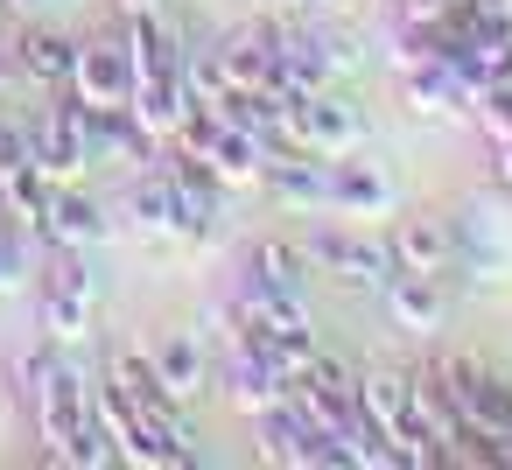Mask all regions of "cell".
Instances as JSON below:
<instances>
[{"label":"cell","mask_w":512,"mask_h":470,"mask_svg":"<svg viewBox=\"0 0 512 470\" xmlns=\"http://www.w3.org/2000/svg\"><path fill=\"white\" fill-rule=\"evenodd\" d=\"M302 253H309L316 274H330L337 288H358V295H379L386 274H393L386 232H358V225H309L302 232Z\"/></svg>","instance_id":"cell-3"},{"label":"cell","mask_w":512,"mask_h":470,"mask_svg":"<svg viewBox=\"0 0 512 470\" xmlns=\"http://www.w3.org/2000/svg\"><path fill=\"white\" fill-rule=\"evenodd\" d=\"M379 302H386L393 330H414V337H428V330H442V323H449V288H442V274L393 267V274H386V288H379Z\"/></svg>","instance_id":"cell-15"},{"label":"cell","mask_w":512,"mask_h":470,"mask_svg":"<svg viewBox=\"0 0 512 470\" xmlns=\"http://www.w3.org/2000/svg\"><path fill=\"white\" fill-rule=\"evenodd\" d=\"M127 106H134V120H141L155 141H176L197 99H190V78L169 71V78H134V99H127Z\"/></svg>","instance_id":"cell-22"},{"label":"cell","mask_w":512,"mask_h":470,"mask_svg":"<svg viewBox=\"0 0 512 470\" xmlns=\"http://www.w3.org/2000/svg\"><path fill=\"white\" fill-rule=\"evenodd\" d=\"M386 246H393V267H414V274H449L456 267V232L442 211H407L400 225H386Z\"/></svg>","instance_id":"cell-17"},{"label":"cell","mask_w":512,"mask_h":470,"mask_svg":"<svg viewBox=\"0 0 512 470\" xmlns=\"http://www.w3.org/2000/svg\"><path fill=\"white\" fill-rule=\"evenodd\" d=\"M281 99H288V141L295 148H309V155L330 162V155H351L365 141V113L337 85L330 92H309V99H295V92H281Z\"/></svg>","instance_id":"cell-7"},{"label":"cell","mask_w":512,"mask_h":470,"mask_svg":"<svg viewBox=\"0 0 512 470\" xmlns=\"http://www.w3.org/2000/svg\"><path fill=\"white\" fill-rule=\"evenodd\" d=\"M449 386H456V407H463V428L498 442L512 428V379L477 365V358H449Z\"/></svg>","instance_id":"cell-11"},{"label":"cell","mask_w":512,"mask_h":470,"mask_svg":"<svg viewBox=\"0 0 512 470\" xmlns=\"http://www.w3.org/2000/svg\"><path fill=\"white\" fill-rule=\"evenodd\" d=\"M351 64H358V43L323 36V29H281V92H295V99L330 92Z\"/></svg>","instance_id":"cell-10"},{"label":"cell","mask_w":512,"mask_h":470,"mask_svg":"<svg viewBox=\"0 0 512 470\" xmlns=\"http://www.w3.org/2000/svg\"><path fill=\"white\" fill-rule=\"evenodd\" d=\"M253 435H260V456L267 463H295V470H344V449L323 435V428H309V414L281 393L274 407H260L253 414Z\"/></svg>","instance_id":"cell-9"},{"label":"cell","mask_w":512,"mask_h":470,"mask_svg":"<svg viewBox=\"0 0 512 470\" xmlns=\"http://www.w3.org/2000/svg\"><path fill=\"white\" fill-rule=\"evenodd\" d=\"M232 92H281V22H246L218 43Z\"/></svg>","instance_id":"cell-13"},{"label":"cell","mask_w":512,"mask_h":470,"mask_svg":"<svg viewBox=\"0 0 512 470\" xmlns=\"http://www.w3.org/2000/svg\"><path fill=\"white\" fill-rule=\"evenodd\" d=\"M29 134H36V169L50 183H78L85 169H99L92 162V106L78 92H57V106H43L29 120Z\"/></svg>","instance_id":"cell-5"},{"label":"cell","mask_w":512,"mask_h":470,"mask_svg":"<svg viewBox=\"0 0 512 470\" xmlns=\"http://www.w3.org/2000/svg\"><path fill=\"white\" fill-rule=\"evenodd\" d=\"M57 8V0H8V15H22V22H43Z\"/></svg>","instance_id":"cell-29"},{"label":"cell","mask_w":512,"mask_h":470,"mask_svg":"<svg viewBox=\"0 0 512 470\" xmlns=\"http://www.w3.org/2000/svg\"><path fill=\"white\" fill-rule=\"evenodd\" d=\"M57 365H64V358H57V337H43L36 351H22V365H15V372H22V393L36 400V386H43V379H50Z\"/></svg>","instance_id":"cell-27"},{"label":"cell","mask_w":512,"mask_h":470,"mask_svg":"<svg viewBox=\"0 0 512 470\" xmlns=\"http://www.w3.org/2000/svg\"><path fill=\"white\" fill-rule=\"evenodd\" d=\"M127 22V43H134V64H141V78H169V71H183V29L169 22V15H120Z\"/></svg>","instance_id":"cell-25"},{"label":"cell","mask_w":512,"mask_h":470,"mask_svg":"<svg viewBox=\"0 0 512 470\" xmlns=\"http://www.w3.org/2000/svg\"><path fill=\"white\" fill-rule=\"evenodd\" d=\"M36 428H43V442H50L57 463H78V470H106V463H120L113 435H106L99 414H92V379L71 372V365H57V372L36 386Z\"/></svg>","instance_id":"cell-1"},{"label":"cell","mask_w":512,"mask_h":470,"mask_svg":"<svg viewBox=\"0 0 512 470\" xmlns=\"http://www.w3.org/2000/svg\"><path fill=\"white\" fill-rule=\"evenodd\" d=\"M113 8H120V15H169L176 0H113Z\"/></svg>","instance_id":"cell-28"},{"label":"cell","mask_w":512,"mask_h":470,"mask_svg":"<svg viewBox=\"0 0 512 470\" xmlns=\"http://www.w3.org/2000/svg\"><path fill=\"white\" fill-rule=\"evenodd\" d=\"M92 302H99V281L85 267V246H50V267H43V337L71 344L92 330Z\"/></svg>","instance_id":"cell-6"},{"label":"cell","mask_w":512,"mask_h":470,"mask_svg":"<svg viewBox=\"0 0 512 470\" xmlns=\"http://www.w3.org/2000/svg\"><path fill=\"white\" fill-rule=\"evenodd\" d=\"M470 120H477L491 141H505V134H512V85H484V92L470 99Z\"/></svg>","instance_id":"cell-26"},{"label":"cell","mask_w":512,"mask_h":470,"mask_svg":"<svg viewBox=\"0 0 512 470\" xmlns=\"http://www.w3.org/2000/svg\"><path fill=\"white\" fill-rule=\"evenodd\" d=\"M176 148H190L225 190H246V183H260V169H267V148L246 134V127H232L218 106H190V120H183V134H176Z\"/></svg>","instance_id":"cell-4"},{"label":"cell","mask_w":512,"mask_h":470,"mask_svg":"<svg viewBox=\"0 0 512 470\" xmlns=\"http://www.w3.org/2000/svg\"><path fill=\"white\" fill-rule=\"evenodd\" d=\"M92 414H99V428L113 435L120 463H134V470H162V449L148 442V428H141V414H134V393H127L113 372L92 386Z\"/></svg>","instance_id":"cell-19"},{"label":"cell","mask_w":512,"mask_h":470,"mask_svg":"<svg viewBox=\"0 0 512 470\" xmlns=\"http://www.w3.org/2000/svg\"><path fill=\"white\" fill-rule=\"evenodd\" d=\"M239 274H253L274 295H302L309 288V253H302V239H253L246 260H239Z\"/></svg>","instance_id":"cell-24"},{"label":"cell","mask_w":512,"mask_h":470,"mask_svg":"<svg viewBox=\"0 0 512 470\" xmlns=\"http://www.w3.org/2000/svg\"><path fill=\"white\" fill-rule=\"evenodd\" d=\"M393 204H400V190L386 183L379 162H358V148L330 155V211H344V218H393Z\"/></svg>","instance_id":"cell-16"},{"label":"cell","mask_w":512,"mask_h":470,"mask_svg":"<svg viewBox=\"0 0 512 470\" xmlns=\"http://www.w3.org/2000/svg\"><path fill=\"white\" fill-rule=\"evenodd\" d=\"M400 99L414 113H470L477 92L449 57H414V64H400Z\"/></svg>","instance_id":"cell-20"},{"label":"cell","mask_w":512,"mask_h":470,"mask_svg":"<svg viewBox=\"0 0 512 470\" xmlns=\"http://www.w3.org/2000/svg\"><path fill=\"white\" fill-rule=\"evenodd\" d=\"M148 365H155V379H162L183 407L211 386V351H204V337H197V330H162V337L148 344Z\"/></svg>","instance_id":"cell-21"},{"label":"cell","mask_w":512,"mask_h":470,"mask_svg":"<svg viewBox=\"0 0 512 470\" xmlns=\"http://www.w3.org/2000/svg\"><path fill=\"white\" fill-rule=\"evenodd\" d=\"M358 407H365V421L393 442V456H400L407 470L442 463V435H435L428 414H421L414 372H365V379H358Z\"/></svg>","instance_id":"cell-2"},{"label":"cell","mask_w":512,"mask_h":470,"mask_svg":"<svg viewBox=\"0 0 512 470\" xmlns=\"http://www.w3.org/2000/svg\"><path fill=\"white\" fill-rule=\"evenodd\" d=\"M491 162H498V183L512 190V134H505V141H491Z\"/></svg>","instance_id":"cell-30"},{"label":"cell","mask_w":512,"mask_h":470,"mask_svg":"<svg viewBox=\"0 0 512 470\" xmlns=\"http://www.w3.org/2000/svg\"><path fill=\"white\" fill-rule=\"evenodd\" d=\"M106 232V211L78 190V183H57L50 190V211H43V225H36V239L43 246H92Z\"/></svg>","instance_id":"cell-23"},{"label":"cell","mask_w":512,"mask_h":470,"mask_svg":"<svg viewBox=\"0 0 512 470\" xmlns=\"http://www.w3.org/2000/svg\"><path fill=\"white\" fill-rule=\"evenodd\" d=\"M260 190L281 211H330V162L309 155V148H274L267 169H260Z\"/></svg>","instance_id":"cell-12"},{"label":"cell","mask_w":512,"mask_h":470,"mask_svg":"<svg viewBox=\"0 0 512 470\" xmlns=\"http://www.w3.org/2000/svg\"><path fill=\"white\" fill-rule=\"evenodd\" d=\"M134 43H127V22L120 29H99V36H78V71H71V92L85 106H127L134 99Z\"/></svg>","instance_id":"cell-8"},{"label":"cell","mask_w":512,"mask_h":470,"mask_svg":"<svg viewBox=\"0 0 512 470\" xmlns=\"http://www.w3.org/2000/svg\"><path fill=\"white\" fill-rule=\"evenodd\" d=\"M15 71L29 78V85H43V92H71V71H78V36H64V29H50V22H29L22 36H15Z\"/></svg>","instance_id":"cell-18"},{"label":"cell","mask_w":512,"mask_h":470,"mask_svg":"<svg viewBox=\"0 0 512 470\" xmlns=\"http://www.w3.org/2000/svg\"><path fill=\"white\" fill-rule=\"evenodd\" d=\"M211 379H218V393L232 400V414H246V421L288 393V379H281V372H274V365H267V358H260L246 337H239V330H232V351H225V365H211Z\"/></svg>","instance_id":"cell-14"}]
</instances>
